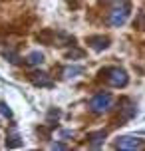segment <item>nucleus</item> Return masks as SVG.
Returning <instances> with one entry per match:
<instances>
[{
	"instance_id": "nucleus-10",
	"label": "nucleus",
	"mask_w": 145,
	"mask_h": 151,
	"mask_svg": "<svg viewBox=\"0 0 145 151\" xmlns=\"http://www.w3.org/2000/svg\"><path fill=\"white\" fill-rule=\"evenodd\" d=\"M6 145H8V147H20V145H22V141H20V137L16 135V133H12V135L6 139Z\"/></svg>"
},
{
	"instance_id": "nucleus-1",
	"label": "nucleus",
	"mask_w": 145,
	"mask_h": 151,
	"mask_svg": "<svg viewBox=\"0 0 145 151\" xmlns=\"http://www.w3.org/2000/svg\"><path fill=\"white\" fill-rule=\"evenodd\" d=\"M129 16V0H115L113 8L109 10V26H123Z\"/></svg>"
},
{
	"instance_id": "nucleus-4",
	"label": "nucleus",
	"mask_w": 145,
	"mask_h": 151,
	"mask_svg": "<svg viewBox=\"0 0 145 151\" xmlns=\"http://www.w3.org/2000/svg\"><path fill=\"white\" fill-rule=\"evenodd\" d=\"M115 147H117V149H139V147H143V141L137 139V137L123 135L115 141Z\"/></svg>"
},
{
	"instance_id": "nucleus-9",
	"label": "nucleus",
	"mask_w": 145,
	"mask_h": 151,
	"mask_svg": "<svg viewBox=\"0 0 145 151\" xmlns=\"http://www.w3.org/2000/svg\"><path fill=\"white\" fill-rule=\"evenodd\" d=\"M106 139V131H95L90 135V147H99Z\"/></svg>"
},
{
	"instance_id": "nucleus-6",
	"label": "nucleus",
	"mask_w": 145,
	"mask_h": 151,
	"mask_svg": "<svg viewBox=\"0 0 145 151\" xmlns=\"http://www.w3.org/2000/svg\"><path fill=\"white\" fill-rule=\"evenodd\" d=\"M88 44L92 46L95 52H101V50H106L107 46H109V38H106V36H90L88 38Z\"/></svg>"
},
{
	"instance_id": "nucleus-5",
	"label": "nucleus",
	"mask_w": 145,
	"mask_h": 151,
	"mask_svg": "<svg viewBox=\"0 0 145 151\" xmlns=\"http://www.w3.org/2000/svg\"><path fill=\"white\" fill-rule=\"evenodd\" d=\"M30 80L34 86H40V88H52L54 86L52 78L46 72H34V74H30Z\"/></svg>"
},
{
	"instance_id": "nucleus-2",
	"label": "nucleus",
	"mask_w": 145,
	"mask_h": 151,
	"mask_svg": "<svg viewBox=\"0 0 145 151\" xmlns=\"http://www.w3.org/2000/svg\"><path fill=\"white\" fill-rule=\"evenodd\" d=\"M101 74H106L107 83H111L113 88H125L127 82H129L127 72L121 68H106V70H101Z\"/></svg>"
},
{
	"instance_id": "nucleus-3",
	"label": "nucleus",
	"mask_w": 145,
	"mask_h": 151,
	"mask_svg": "<svg viewBox=\"0 0 145 151\" xmlns=\"http://www.w3.org/2000/svg\"><path fill=\"white\" fill-rule=\"evenodd\" d=\"M111 106H113V96L111 93H95L92 99H90V109H92L93 113H106L111 109Z\"/></svg>"
},
{
	"instance_id": "nucleus-8",
	"label": "nucleus",
	"mask_w": 145,
	"mask_h": 151,
	"mask_svg": "<svg viewBox=\"0 0 145 151\" xmlns=\"http://www.w3.org/2000/svg\"><path fill=\"white\" fill-rule=\"evenodd\" d=\"M42 62H44V54L42 52H30L26 56V64L28 66H40Z\"/></svg>"
},
{
	"instance_id": "nucleus-13",
	"label": "nucleus",
	"mask_w": 145,
	"mask_h": 151,
	"mask_svg": "<svg viewBox=\"0 0 145 151\" xmlns=\"http://www.w3.org/2000/svg\"><path fill=\"white\" fill-rule=\"evenodd\" d=\"M52 149H66L64 143H52Z\"/></svg>"
},
{
	"instance_id": "nucleus-7",
	"label": "nucleus",
	"mask_w": 145,
	"mask_h": 151,
	"mask_svg": "<svg viewBox=\"0 0 145 151\" xmlns=\"http://www.w3.org/2000/svg\"><path fill=\"white\" fill-rule=\"evenodd\" d=\"M84 74V68L82 66H68V68L62 70V76H64V80H72V78H76V76Z\"/></svg>"
},
{
	"instance_id": "nucleus-12",
	"label": "nucleus",
	"mask_w": 145,
	"mask_h": 151,
	"mask_svg": "<svg viewBox=\"0 0 145 151\" xmlns=\"http://www.w3.org/2000/svg\"><path fill=\"white\" fill-rule=\"evenodd\" d=\"M0 115H4V117H10L12 115V111H10V107L6 104H0Z\"/></svg>"
},
{
	"instance_id": "nucleus-11",
	"label": "nucleus",
	"mask_w": 145,
	"mask_h": 151,
	"mask_svg": "<svg viewBox=\"0 0 145 151\" xmlns=\"http://www.w3.org/2000/svg\"><path fill=\"white\" fill-rule=\"evenodd\" d=\"M133 26H135L137 30H145V12L137 14V18H135V22H133Z\"/></svg>"
}]
</instances>
